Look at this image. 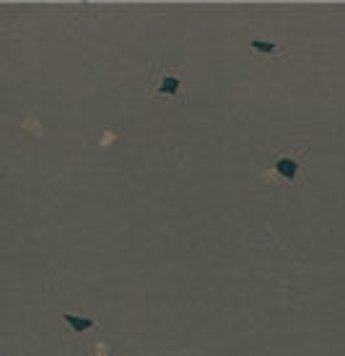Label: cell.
<instances>
[{
	"instance_id": "277c9868",
	"label": "cell",
	"mask_w": 345,
	"mask_h": 356,
	"mask_svg": "<svg viewBox=\"0 0 345 356\" xmlns=\"http://www.w3.org/2000/svg\"><path fill=\"white\" fill-rule=\"evenodd\" d=\"M249 47H252L254 52H260V55H275V57H283V50H281L278 45H273V42H265V39H254Z\"/></svg>"
},
{
	"instance_id": "6da1fadb",
	"label": "cell",
	"mask_w": 345,
	"mask_h": 356,
	"mask_svg": "<svg viewBox=\"0 0 345 356\" xmlns=\"http://www.w3.org/2000/svg\"><path fill=\"white\" fill-rule=\"evenodd\" d=\"M182 78L184 68L177 65H150L148 70V91L153 99H182Z\"/></svg>"
},
{
	"instance_id": "7a4b0ae2",
	"label": "cell",
	"mask_w": 345,
	"mask_h": 356,
	"mask_svg": "<svg viewBox=\"0 0 345 356\" xmlns=\"http://www.w3.org/2000/svg\"><path fill=\"white\" fill-rule=\"evenodd\" d=\"M304 162H306V148H296V153H283L275 159V177L281 182H296L301 169H304Z\"/></svg>"
},
{
	"instance_id": "3957f363",
	"label": "cell",
	"mask_w": 345,
	"mask_h": 356,
	"mask_svg": "<svg viewBox=\"0 0 345 356\" xmlns=\"http://www.w3.org/2000/svg\"><path fill=\"white\" fill-rule=\"evenodd\" d=\"M62 318H65V323H68L75 333H83V330H91V328L99 325L94 318H78V314H62Z\"/></svg>"
}]
</instances>
